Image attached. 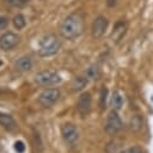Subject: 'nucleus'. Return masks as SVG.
I'll return each mask as SVG.
<instances>
[{"instance_id": "obj_9", "label": "nucleus", "mask_w": 153, "mask_h": 153, "mask_svg": "<svg viewBox=\"0 0 153 153\" xmlns=\"http://www.w3.org/2000/svg\"><path fill=\"white\" fill-rule=\"evenodd\" d=\"M108 24L109 23H108V19L105 17L98 16L92 24V36L94 38H100L105 33V31L108 29Z\"/></svg>"}, {"instance_id": "obj_6", "label": "nucleus", "mask_w": 153, "mask_h": 153, "mask_svg": "<svg viewBox=\"0 0 153 153\" xmlns=\"http://www.w3.org/2000/svg\"><path fill=\"white\" fill-rule=\"evenodd\" d=\"M60 130H61V135H62V139L65 140V142H67L69 145H74L78 141L79 131H78V128L75 124H73L71 122H66L61 126Z\"/></svg>"}, {"instance_id": "obj_5", "label": "nucleus", "mask_w": 153, "mask_h": 153, "mask_svg": "<svg viewBox=\"0 0 153 153\" xmlns=\"http://www.w3.org/2000/svg\"><path fill=\"white\" fill-rule=\"evenodd\" d=\"M60 96L61 93L59 88H45L39 93L37 100L43 108H51L59 100Z\"/></svg>"}, {"instance_id": "obj_7", "label": "nucleus", "mask_w": 153, "mask_h": 153, "mask_svg": "<svg viewBox=\"0 0 153 153\" xmlns=\"http://www.w3.org/2000/svg\"><path fill=\"white\" fill-rule=\"evenodd\" d=\"M91 105H92L91 94L88 92H82L78 97V100H76V110H78V112L82 117H85L91 111Z\"/></svg>"}, {"instance_id": "obj_12", "label": "nucleus", "mask_w": 153, "mask_h": 153, "mask_svg": "<svg viewBox=\"0 0 153 153\" xmlns=\"http://www.w3.org/2000/svg\"><path fill=\"white\" fill-rule=\"evenodd\" d=\"M126 31H127V24L124 22H118L116 23L112 32H111V39L114 42H120L122 39V37L126 35Z\"/></svg>"}, {"instance_id": "obj_17", "label": "nucleus", "mask_w": 153, "mask_h": 153, "mask_svg": "<svg viewBox=\"0 0 153 153\" xmlns=\"http://www.w3.org/2000/svg\"><path fill=\"white\" fill-rule=\"evenodd\" d=\"M85 76L87 79H91V80H96L98 79L99 76V69L96 67V66H91L86 69V73H85Z\"/></svg>"}, {"instance_id": "obj_22", "label": "nucleus", "mask_w": 153, "mask_h": 153, "mask_svg": "<svg viewBox=\"0 0 153 153\" xmlns=\"http://www.w3.org/2000/svg\"><path fill=\"white\" fill-rule=\"evenodd\" d=\"M8 25V18L5 16H0V30L6 29Z\"/></svg>"}, {"instance_id": "obj_18", "label": "nucleus", "mask_w": 153, "mask_h": 153, "mask_svg": "<svg viewBox=\"0 0 153 153\" xmlns=\"http://www.w3.org/2000/svg\"><path fill=\"white\" fill-rule=\"evenodd\" d=\"M13 149H14L16 153H25V151H26V145L24 143L23 140H17V141H14V143H13Z\"/></svg>"}, {"instance_id": "obj_8", "label": "nucleus", "mask_w": 153, "mask_h": 153, "mask_svg": "<svg viewBox=\"0 0 153 153\" xmlns=\"http://www.w3.org/2000/svg\"><path fill=\"white\" fill-rule=\"evenodd\" d=\"M20 38L17 33L14 32H11V31H7L5 33L1 35L0 37V48L5 51L7 50H12L18 43H19Z\"/></svg>"}, {"instance_id": "obj_10", "label": "nucleus", "mask_w": 153, "mask_h": 153, "mask_svg": "<svg viewBox=\"0 0 153 153\" xmlns=\"http://www.w3.org/2000/svg\"><path fill=\"white\" fill-rule=\"evenodd\" d=\"M0 126L8 130V131H13L17 129L18 124L16 122V120L10 115V114H6V112H2L0 111Z\"/></svg>"}, {"instance_id": "obj_21", "label": "nucleus", "mask_w": 153, "mask_h": 153, "mask_svg": "<svg viewBox=\"0 0 153 153\" xmlns=\"http://www.w3.org/2000/svg\"><path fill=\"white\" fill-rule=\"evenodd\" d=\"M11 5L13 6H17V7H22V6H25L30 0H8Z\"/></svg>"}, {"instance_id": "obj_3", "label": "nucleus", "mask_w": 153, "mask_h": 153, "mask_svg": "<svg viewBox=\"0 0 153 153\" xmlns=\"http://www.w3.org/2000/svg\"><path fill=\"white\" fill-rule=\"evenodd\" d=\"M123 128V122L120 117V115L117 114V110L112 109L105 120V124H104V129L106 131V134L109 135H115L117 134L121 129Z\"/></svg>"}, {"instance_id": "obj_4", "label": "nucleus", "mask_w": 153, "mask_h": 153, "mask_svg": "<svg viewBox=\"0 0 153 153\" xmlns=\"http://www.w3.org/2000/svg\"><path fill=\"white\" fill-rule=\"evenodd\" d=\"M35 81L41 86H53L61 82V76L55 71H42L35 75Z\"/></svg>"}, {"instance_id": "obj_15", "label": "nucleus", "mask_w": 153, "mask_h": 153, "mask_svg": "<svg viewBox=\"0 0 153 153\" xmlns=\"http://www.w3.org/2000/svg\"><path fill=\"white\" fill-rule=\"evenodd\" d=\"M12 23H13V26H14L17 30H22V29H24L25 25H26L25 17H24L22 13H18L17 16H14V18L12 19Z\"/></svg>"}, {"instance_id": "obj_20", "label": "nucleus", "mask_w": 153, "mask_h": 153, "mask_svg": "<svg viewBox=\"0 0 153 153\" xmlns=\"http://www.w3.org/2000/svg\"><path fill=\"white\" fill-rule=\"evenodd\" d=\"M106 94H108V90L105 87L102 88V93H100V108H105V100H106Z\"/></svg>"}, {"instance_id": "obj_19", "label": "nucleus", "mask_w": 153, "mask_h": 153, "mask_svg": "<svg viewBox=\"0 0 153 153\" xmlns=\"http://www.w3.org/2000/svg\"><path fill=\"white\" fill-rule=\"evenodd\" d=\"M121 153H143V149L139 146H133V147H128L123 149Z\"/></svg>"}, {"instance_id": "obj_23", "label": "nucleus", "mask_w": 153, "mask_h": 153, "mask_svg": "<svg viewBox=\"0 0 153 153\" xmlns=\"http://www.w3.org/2000/svg\"><path fill=\"white\" fill-rule=\"evenodd\" d=\"M1 65H2V61H1V60H0V66H1Z\"/></svg>"}, {"instance_id": "obj_2", "label": "nucleus", "mask_w": 153, "mask_h": 153, "mask_svg": "<svg viewBox=\"0 0 153 153\" xmlns=\"http://www.w3.org/2000/svg\"><path fill=\"white\" fill-rule=\"evenodd\" d=\"M61 49V42L59 37L54 33H48L39 39L38 43V55L42 57L54 56Z\"/></svg>"}, {"instance_id": "obj_16", "label": "nucleus", "mask_w": 153, "mask_h": 153, "mask_svg": "<svg viewBox=\"0 0 153 153\" xmlns=\"http://www.w3.org/2000/svg\"><path fill=\"white\" fill-rule=\"evenodd\" d=\"M130 129L134 130V131H139L141 128H142V118L140 115H134L131 118H130Z\"/></svg>"}, {"instance_id": "obj_14", "label": "nucleus", "mask_w": 153, "mask_h": 153, "mask_svg": "<svg viewBox=\"0 0 153 153\" xmlns=\"http://www.w3.org/2000/svg\"><path fill=\"white\" fill-rule=\"evenodd\" d=\"M87 81H88V79L86 76H76L75 79H73V81L71 84L72 91H74V92L81 91L87 85Z\"/></svg>"}, {"instance_id": "obj_13", "label": "nucleus", "mask_w": 153, "mask_h": 153, "mask_svg": "<svg viewBox=\"0 0 153 153\" xmlns=\"http://www.w3.org/2000/svg\"><path fill=\"white\" fill-rule=\"evenodd\" d=\"M124 103V98L122 96V93L120 91H114L112 96H111V106L115 110H120L123 106Z\"/></svg>"}, {"instance_id": "obj_11", "label": "nucleus", "mask_w": 153, "mask_h": 153, "mask_svg": "<svg viewBox=\"0 0 153 153\" xmlns=\"http://www.w3.org/2000/svg\"><path fill=\"white\" fill-rule=\"evenodd\" d=\"M32 66H33L32 59H31L30 56H27V55L19 57V59L16 61V63H14L16 69L19 71V72H29V71H31Z\"/></svg>"}, {"instance_id": "obj_1", "label": "nucleus", "mask_w": 153, "mask_h": 153, "mask_svg": "<svg viewBox=\"0 0 153 153\" xmlns=\"http://www.w3.org/2000/svg\"><path fill=\"white\" fill-rule=\"evenodd\" d=\"M59 31L66 39H75L84 31V19L79 13L67 16L60 24Z\"/></svg>"}]
</instances>
